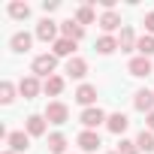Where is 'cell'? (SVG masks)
I'll return each instance as SVG.
<instances>
[{"mask_svg": "<svg viewBox=\"0 0 154 154\" xmlns=\"http://www.w3.org/2000/svg\"><path fill=\"white\" fill-rule=\"evenodd\" d=\"M127 69H130V75H136V79H145V75H151V69H154V66H151V60H148V57H142V54H139V57H133V60L127 63Z\"/></svg>", "mask_w": 154, "mask_h": 154, "instance_id": "5b68a950", "label": "cell"}, {"mask_svg": "<svg viewBox=\"0 0 154 154\" xmlns=\"http://www.w3.org/2000/svg\"><path fill=\"white\" fill-rule=\"evenodd\" d=\"M60 33H63L66 39H72V42H75V39H82V36H85V27H82L79 21H72V18H69V21H63V24H60Z\"/></svg>", "mask_w": 154, "mask_h": 154, "instance_id": "30bf717a", "label": "cell"}, {"mask_svg": "<svg viewBox=\"0 0 154 154\" xmlns=\"http://www.w3.org/2000/svg\"><path fill=\"white\" fill-rule=\"evenodd\" d=\"M148 130L154 133V112H148Z\"/></svg>", "mask_w": 154, "mask_h": 154, "instance_id": "f546056e", "label": "cell"}, {"mask_svg": "<svg viewBox=\"0 0 154 154\" xmlns=\"http://www.w3.org/2000/svg\"><path fill=\"white\" fill-rule=\"evenodd\" d=\"M127 124H130V121H127V115H124V112H115V115H109V121H106V127H109L112 133H124V130H127Z\"/></svg>", "mask_w": 154, "mask_h": 154, "instance_id": "e0dca14e", "label": "cell"}, {"mask_svg": "<svg viewBox=\"0 0 154 154\" xmlns=\"http://www.w3.org/2000/svg\"><path fill=\"white\" fill-rule=\"evenodd\" d=\"M115 48H118V39H112V36H100L97 39V51L100 54H112Z\"/></svg>", "mask_w": 154, "mask_h": 154, "instance_id": "603a6c76", "label": "cell"}, {"mask_svg": "<svg viewBox=\"0 0 154 154\" xmlns=\"http://www.w3.org/2000/svg\"><path fill=\"white\" fill-rule=\"evenodd\" d=\"M136 51H139L142 57H151V54H154V36H151V33L142 36V39L136 42Z\"/></svg>", "mask_w": 154, "mask_h": 154, "instance_id": "44dd1931", "label": "cell"}, {"mask_svg": "<svg viewBox=\"0 0 154 154\" xmlns=\"http://www.w3.org/2000/svg\"><path fill=\"white\" fill-rule=\"evenodd\" d=\"M66 118H69V109L63 103H48L45 106V121L48 124H66Z\"/></svg>", "mask_w": 154, "mask_h": 154, "instance_id": "277c9868", "label": "cell"}, {"mask_svg": "<svg viewBox=\"0 0 154 154\" xmlns=\"http://www.w3.org/2000/svg\"><path fill=\"white\" fill-rule=\"evenodd\" d=\"M63 148H66V136L63 133H51L48 136V151L51 154H63Z\"/></svg>", "mask_w": 154, "mask_h": 154, "instance_id": "d6986e66", "label": "cell"}, {"mask_svg": "<svg viewBox=\"0 0 154 154\" xmlns=\"http://www.w3.org/2000/svg\"><path fill=\"white\" fill-rule=\"evenodd\" d=\"M3 154H15V151H3Z\"/></svg>", "mask_w": 154, "mask_h": 154, "instance_id": "4dcf8cb0", "label": "cell"}, {"mask_svg": "<svg viewBox=\"0 0 154 154\" xmlns=\"http://www.w3.org/2000/svg\"><path fill=\"white\" fill-rule=\"evenodd\" d=\"M100 27H103V30H106V36H109L112 30H118V27H121V15H118L115 9L103 12V15H100Z\"/></svg>", "mask_w": 154, "mask_h": 154, "instance_id": "ba28073f", "label": "cell"}, {"mask_svg": "<svg viewBox=\"0 0 154 154\" xmlns=\"http://www.w3.org/2000/svg\"><path fill=\"white\" fill-rule=\"evenodd\" d=\"M9 15L21 21V18H27V15H30V6H27V3H9Z\"/></svg>", "mask_w": 154, "mask_h": 154, "instance_id": "cb8c5ba5", "label": "cell"}, {"mask_svg": "<svg viewBox=\"0 0 154 154\" xmlns=\"http://www.w3.org/2000/svg\"><path fill=\"white\" fill-rule=\"evenodd\" d=\"M109 154H118V151H109Z\"/></svg>", "mask_w": 154, "mask_h": 154, "instance_id": "1f68e13d", "label": "cell"}, {"mask_svg": "<svg viewBox=\"0 0 154 154\" xmlns=\"http://www.w3.org/2000/svg\"><path fill=\"white\" fill-rule=\"evenodd\" d=\"M51 48H54V51H51L54 57H69V54L75 51V42H72V39H66V36H60V39H57Z\"/></svg>", "mask_w": 154, "mask_h": 154, "instance_id": "9a60e30c", "label": "cell"}, {"mask_svg": "<svg viewBox=\"0 0 154 154\" xmlns=\"http://www.w3.org/2000/svg\"><path fill=\"white\" fill-rule=\"evenodd\" d=\"M54 66H57V57H54V54H39V57H33V72H36V75L51 79Z\"/></svg>", "mask_w": 154, "mask_h": 154, "instance_id": "6da1fadb", "label": "cell"}, {"mask_svg": "<svg viewBox=\"0 0 154 154\" xmlns=\"http://www.w3.org/2000/svg\"><path fill=\"white\" fill-rule=\"evenodd\" d=\"M18 91H21V97H24V100H33V97L39 94V82H36V75H27V79H21Z\"/></svg>", "mask_w": 154, "mask_h": 154, "instance_id": "8fae6325", "label": "cell"}, {"mask_svg": "<svg viewBox=\"0 0 154 154\" xmlns=\"http://www.w3.org/2000/svg\"><path fill=\"white\" fill-rule=\"evenodd\" d=\"M15 100V88H12V82H3V85H0V103H12Z\"/></svg>", "mask_w": 154, "mask_h": 154, "instance_id": "d4e9b609", "label": "cell"}, {"mask_svg": "<svg viewBox=\"0 0 154 154\" xmlns=\"http://www.w3.org/2000/svg\"><path fill=\"white\" fill-rule=\"evenodd\" d=\"M75 142H79V148H82V151H97V148L103 145V142H100V133H97V130H82Z\"/></svg>", "mask_w": 154, "mask_h": 154, "instance_id": "8992f818", "label": "cell"}, {"mask_svg": "<svg viewBox=\"0 0 154 154\" xmlns=\"http://www.w3.org/2000/svg\"><path fill=\"white\" fill-rule=\"evenodd\" d=\"M42 91H45V94H51V97H57V94L63 91V79H60V75H51V79H45Z\"/></svg>", "mask_w": 154, "mask_h": 154, "instance_id": "ffe728a7", "label": "cell"}, {"mask_svg": "<svg viewBox=\"0 0 154 154\" xmlns=\"http://www.w3.org/2000/svg\"><path fill=\"white\" fill-rule=\"evenodd\" d=\"M118 154H139V145H136V142H130V139H121Z\"/></svg>", "mask_w": 154, "mask_h": 154, "instance_id": "4316f807", "label": "cell"}, {"mask_svg": "<svg viewBox=\"0 0 154 154\" xmlns=\"http://www.w3.org/2000/svg\"><path fill=\"white\" fill-rule=\"evenodd\" d=\"M6 142H9V151H15V154H21V151H27V148H30V136H27V133H21V130L9 133V136H6Z\"/></svg>", "mask_w": 154, "mask_h": 154, "instance_id": "52a82bcc", "label": "cell"}, {"mask_svg": "<svg viewBox=\"0 0 154 154\" xmlns=\"http://www.w3.org/2000/svg\"><path fill=\"white\" fill-rule=\"evenodd\" d=\"M36 39H42V42H57V24L51 21V18H42L39 24H36Z\"/></svg>", "mask_w": 154, "mask_h": 154, "instance_id": "3957f363", "label": "cell"}, {"mask_svg": "<svg viewBox=\"0 0 154 154\" xmlns=\"http://www.w3.org/2000/svg\"><path fill=\"white\" fill-rule=\"evenodd\" d=\"M85 72H88V63L82 57H69L66 60V75H69V79H82Z\"/></svg>", "mask_w": 154, "mask_h": 154, "instance_id": "7c38bea8", "label": "cell"}, {"mask_svg": "<svg viewBox=\"0 0 154 154\" xmlns=\"http://www.w3.org/2000/svg\"><path fill=\"white\" fill-rule=\"evenodd\" d=\"M30 42H33V36H30L27 30H18V33H15V36L9 39L12 51H18V54H21V51H27V48H30Z\"/></svg>", "mask_w": 154, "mask_h": 154, "instance_id": "4fadbf2b", "label": "cell"}, {"mask_svg": "<svg viewBox=\"0 0 154 154\" xmlns=\"http://www.w3.org/2000/svg\"><path fill=\"white\" fill-rule=\"evenodd\" d=\"M133 106H136L139 112H154V91H136Z\"/></svg>", "mask_w": 154, "mask_h": 154, "instance_id": "9c48e42d", "label": "cell"}, {"mask_svg": "<svg viewBox=\"0 0 154 154\" xmlns=\"http://www.w3.org/2000/svg\"><path fill=\"white\" fill-rule=\"evenodd\" d=\"M45 133V115H30L27 118V136H42Z\"/></svg>", "mask_w": 154, "mask_h": 154, "instance_id": "ac0fdd59", "label": "cell"}, {"mask_svg": "<svg viewBox=\"0 0 154 154\" xmlns=\"http://www.w3.org/2000/svg\"><path fill=\"white\" fill-rule=\"evenodd\" d=\"M145 30H148V33H154V12H148V15H145Z\"/></svg>", "mask_w": 154, "mask_h": 154, "instance_id": "83f0119b", "label": "cell"}, {"mask_svg": "<svg viewBox=\"0 0 154 154\" xmlns=\"http://www.w3.org/2000/svg\"><path fill=\"white\" fill-rule=\"evenodd\" d=\"M75 21H79V24H91V21H94V9H91V6H79Z\"/></svg>", "mask_w": 154, "mask_h": 154, "instance_id": "484cf974", "label": "cell"}, {"mask_svg": "<svg viewBox=\"0 0 154 154\" xmlns=\"http://www.w3.org/2000/svg\"><path fill=\"white\" fill-rule=\"evenodd\" d=\"M136 42H139V39L133 36V27H124V30H121V36H118V48H121V51H133V48H136Z\"/></svg>", "mask_w": 154, "mask_h": 154, "instance_id": "2e32d148", "label": "cell"}, {"mask_svg": "<svg viewBox=\"0 0 154 154\" xmlns=\"http://www.w3.org/2000/svg\"><path fill=\"white\" fill-rule=\"evenodd\" d=\"M97 100V88L94 85H82L79 91H75V103H82V106H88L91 109V103Z\"/></svg>", "mask_w": 154, "mask_h": 154, "instance_id": "5bb4252c", "label": "cell"}, {"mask_svg": "<svg viewBox=\"0 0 154 154\" xmlns=\"http://www.w3.org/2000/svg\"><path fill=\"white\" fill-rule=\"evenodd\" d=\"M79 121L85 124V130H97V127H100L103 121H109V118H106V112H103V109L91 106V109H85V112H82V118H79Z\"/></svg>", "mask_w": 154, "mask_h": 154, "instance_id": "7a4b0ae2", "label": "cell"}, {"mask_svg": "<svg viewBox=\"0 0 154 154\" xmlns=\"http://www.w3.org/2000/svg\"><path fill=\"white\" fill-rule=\"evenodd\" d=\"M42 9H45V12H54V9H57V3H54V0H45Z\"/></svg>", "mask_w": 154, "mask_h": 154, "instance_id": "f1b7e54d", "label": "cell"}, {"mask_svg": "<svg viewBox=\"0 0 154 154\" xmlns=\"http://www.w3.org/2000/svg\"><path fill=\"white\" fill-rule=\"evenodd\" d=\"M136 145H139V151H154V133L151 130H142L136 136Z\"/></svg>", "mask_w": 154, "mask_h": 154, "instance_id": "7402d4cb", "label": "cell"}]
</instances>
